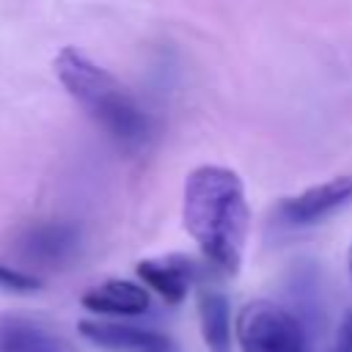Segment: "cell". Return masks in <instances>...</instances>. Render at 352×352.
<instances>
[{"label": "cell", "instance_id": "obj_1", "mask_svg": "<svg viewBox=\"0 0 352 352\" xmlns=\"http://www.w3.org/2000/svg\"><path fill=\"white\" fill-rule=\"evenodd\" d=\"M184 228L198 242L204 258L226 278L242 267L250 231V209L242 179L223 165H198L184 182Z\"/></svg>", "mask_w": 352, "mask_h": 352}, {"label": "cell", "instance_id": "obj_2", "mask_svg": "<svg viewBox=\"0 0 352 352\" xmlns=\"http://www.w3.org/2000/svg\"><path fill=\"white\" fill-rule=\"evenodd\" d=\"M55 74L82 110L121 148H140L151 135V118L140 102L96 60L77 47H63L55 58Z\"/></svg>", "mask_w": 352, "mask_h": 352}, {"label": "cell", "instance_id": "obj_3", "mask_svg": "<svg viewBox=\"0 0 352 352\" xmlns=\"http://www.w3.org/2000/svg\"><path fill=\"white\" fill-rule=\"evenodd\" d=\"M236 341L242 352H308L302 319L270 300H253L239 311Z\"/></svg>", "mask_w": 352, "mask_h": 352}, {"label": "cell", "instance_id": "obj_4", "mask_svg": "<svg viewBox=\"0 0 352 352\" xmlns=\"http://www.w3.org/2000/svg\"><path fill=\"white\" fill-rule=\"evenodd\" d=\"M349 204H352V173H344L286 198L278 206V214L286 226H314Z\"/></svg>", "mask_w": 352, "mask_h": 352}, {"label": "cell", "instance_id": "obj_5", "mask_svg": "<svg viewBox=\"0 0 352 352\" xmlns=\"http://www.w3.org/2000/svg\"><path fill=\"white\" fill-rule=\"evenodd\" d=\"M80 336L102 349L113 352H173V344L168 336L151 330V327H138V324H124V322H104V319H82Z\"/></svg>", "mask_w": 352, "mask_h": 352}, {"label": "cell", "instance_id": "obj_6", "mask_svg": "<svg viewBox=\"0 0 352 352\" xmlns=\"http://www.w3.org/2000/svg\"><path fill=\"white\" fill-rule=\"evenodd\" d=\"M195 275H198L195 261L190 256H182V253H170V256H157V258L138 261V278L148 289H154L170 305H179L187 297Z\"/></svg>", "mask_w": 352, "mask_h": 352}, {"label": "cell", "instance_id": "obj_7", "mask_svg": "<svg viewBox=\"0 0 352 352\" xmlns=\"http://www.w3.org/2000/svg\"><path fill=\"white\" fill-rule=\"evenodd\" d=\"M77 248H80V231L72 223H41V226H33L19 239L22 256L44 267L66 264L77 253Z\"/></svg>", "mask_w": 352, "mask_h": 352}, {"label": "cell", "instance_id": "obj_8", "mask_svg": "<svg viewBox=\"0 0 352 352\" xmlns=\"http://www.w3.org/2000/svg\"><path fill=\"white\" fill-rule=\"evenodd\" d=\"M0 352H77L52 327L30 319H0Z\"/></svg>", "mask_w": 352, "mask_h": 352}, {"label": "cell", "instance_id": "obj_9", "mask_svg": "<svg viewBox=\"0 0 352 352\" xmlns=\"http://www.w3.org/2000/svg\"><path fill=\"white\" fill-rule=\"evenodd\" d=\"M82 305L96 314H110V316H138L148 311V292L132 280L110 278L96 283L82 294Z\"/></svg>", "mask_w": 352, "mask_h": 352}, {"label": "cell", "instance_id": "obj_10", "mask_svg": "<svg viewBox=\"0 0 352 352\" xmlns=\"http://www.w3.org/2000/svg\"><path fill=\"white\" fill-rule=\"evenodd\" d=\"M201 333L209 352H228L231 346V311L228 300L217 289H204L198 297Z\"/></svg>", "mask_w": 352, "mask_h": 352}, {"label": "cell", "instance_id": "obj_11", "mask_svg": "<svg viewBox=\"0 0 352 352\" xmlns=\"http://www.w3.org/2000/svg\"><path fill=\"white\" fill-rule=\"evenodd\" d=\"M0 289L14 292V294H30V292L41 289V278H36L25 270H16L11 264H0Z\"/></svg>", "mask_w": 352, "mask_h": 352}, {"label": "cell", "instance_id": "obj_12", "mask_svg": "<svg viewBox=\"0 0 352 352\" xmlns=\"http://www.w3.org/2000/svg\"><path fill=\"white\" fill-rule=\"evenodd\" d=\"M330 352H352V308L344 314L341 324H338V333H336V344Z\"/></svg>", "mask_w": 352, "mask_h": 352}, {"label": "cell", "instance_id": "obj_13", "mask_svg": "<svg viewBox=\"0 0 352 352\" xmlns=\"http://www.w3.org/2000/svg\"><path fill=\"white\" fill-rule=\"evenodd\" d=\"M346 264H349V280H352V245H349V256H346Z\"/></svg>", "mask_w": 352, "mask_h": 352}]
</instances>
